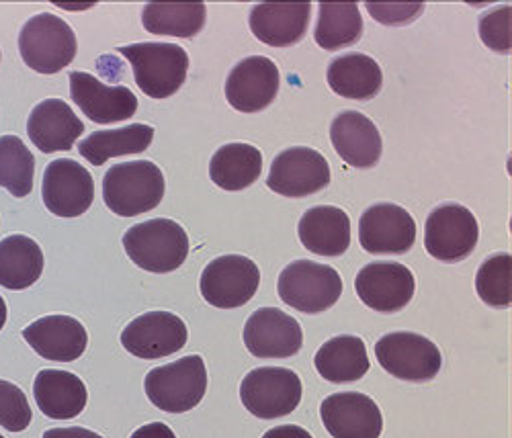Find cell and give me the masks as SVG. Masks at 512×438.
Listing matches in <instances>:
<instances>
[{"instance_id":"f546056e","label":"cell","mask_w":512,"mask_h":438,"mask_svg":"<svg viewBox=\"0 0 512 438\" xmlns=\"http://www.w3.org/2000/svg\"><path fill=\"white\" fill-rule=\"evenodd\" d=\"M154 140V127L134 123L119 129H101L78 144V152L93 166H103L107 160L125 154H142Z\"/></svg>"},{"instance_id":"4dcf8cb0","label":"cell","mask_w":512,"mask_h":438,"mask_svg":"<svg viewBox=\"0 0 512 438\" xmlns=\"http://www.w3.org/2000/svg\"><path fill=\"white\" fill-rule=\"evenodd\" d=\"M314 39L326 52L353 46L363 35V19L357 3H320Z\"/></svg>"},{"instance_id":"7c38bea8","label":"cell","mask_w":512,"mask_h":438,"mask_svg":"<svg viewBox=\"0 0 512 438\" xmlns=\"http://www.w3.org/2000/svg\"><path fill=\"white\" fill-rule=\"evenodd\" d=\"M416 281L412 271L402 262L379 260L363 267L355 279V291L367 308L394 314L412 301Z\"/></svg>"},{"instance_id":"603a6c76","label":"cell","mask_w":512,"mask_h":438,"mask_svg":"<svg viewBox=\"0 0 512 438\" xmlns=\"http://www.w3.org/2000/svg\"><path fill=\"white\" fill-rule=\"evenodd\" d=\"M330 142L336 154L355 168H373L383 150L375 123L359 111H343L334 117Z\"/></svg>"},{"instance_id":"cb8c5ba5","label":"cell","mask_w":512,"mask_h":438,"mask_svg":"<svg viewBox=\"0 0 512 438\" xmlns=\"http://www.w3.org/2000/svg\"><path fill=\"white\" fill-rule=\"evenodd\" d=\"M297 234L312 254L343 256L351 246V217L334 205H316L302 215Z\"/></svg>"},{"instance_id":"4fadbf2b","label":"cell","mask_w":512,"mask_h":438,"mask_svg":"<svg viewBox=\"0 0 512 438\" xmlns=\"http://www.w3.org/2000/svg\"><path fill=\"white\" fill-rule=\"evenodd\" d=\"M187 338V324L170 312L142 314L121 332V344L127 353L150 361L179 353Z\"/></svg>"},{"instance_id":"7402d4cb","label":"cell","mask_w":512,"mask_h":438,"mask_svg":"<svg viewBox=\"0 0 512 438\" xmlns=\"http://www.w3.org/2000/svg\"><path fill=\"white\" fill-rule=\"evenodd\" d=\"M84 123L62 99H46L33 107L27 119L31 142L46 154L68 152L82 136Z\"/></svg>"},{"instance_id":"8fae6325","label":"cell","mask_w":512,"mask_h":438,"mask_svg":"<svg viewBox=\"0 0 512 438\" xmlns=\"http://www.w3.org/2000/svg\"><path fill=\"white\" fill-rule=\"evenodd\" d=\"M267 185L273 193L291 199L316 195L330 185L328 160L312 148H289L275 156Z\"/></svg>"},{"instance_id":"f1b7e54d","label":"cell","mask_w":512,"mask_h":438,"mask_svg":"<svg viewBox=\"0 0 512 438\" xmlns=\"http://www.w3.org/2000/svg\"><path fill=\"white\" fill-rule=\"evenodd\" d=\"M263 154L250 144H226L209 160V177L224 191H242L259 181Z\"/></svg>"},{"instance_id":"b9f144b4","label":"cell","mask_w":512,"mask_h":438,"mask_svg":"<svg viewBox=\"0 0 512 438\" xmlns=\"http://www.w3.org/2000/svg\"><path fill=\"white\" fill-rule=\"evenodd\" d=\"M0 438H5V436H3V434H0Z\"/></svg>"},{"instance_id":"484cf974","label":"cell","mask_w":512,"mask_h":438,"mask_svg":"<svg viewBox=\"0 0 512 438\" xmlns=\"http://www.w3.org/2000/svg\"><path fill=\"white\" fill-rule=\"evenodd\" d=\"M314 365L322 379L330 383H353L367 375L371 363L367 346L359 336H334L320 346Z\"/></svg>"},{"instance_id":"836d02e7","label":"cell","mask_w":512,"mask_h":438,"mask_svg":"<svg viewBox=\"0 0 512 438\" xmlns=\"http://www.w3.org/2000/svg\"><path fill=\"white\" fill-rule=\"evenodd\" d=\"M510 271L512 256L506 252L494 254L484 260V265L476 275V291L480 299L490 308H510L512 289H510Z\"/></svg>"},{"instance_id":"ac0fdd59","label":"cell","mask_w":512,"mask_h":438,"mask_svg":"<svg viewBox=\"0 0 512 438\" xmlns=\"http://www.w3.org/2000/svg\"><path fill=\"white\" fill-rule=\"evenodd\" d=\"M320 418L332 438H379L383 430L379 406L359 391L332 393L320 406Z\"/></svg>"},{"instance_id":"6da1fadb","label":"cell","mask_w":512,"mask_h":438,"mask_svg":"<svg viewBox=\"0 0 512 438\" xmlns=\"http://www.w3.org/2000/svg\"><path fill=\"white\" fill-rule=\"evenodd\" d=\"M125 254L148 273H173L189 256V236L173 219H148L123 234Z\"/></svg>"},{"instance_id":"1f68e13d","label":"cell","mask_w":512,"mask_h":438,"mask_svg":"<svg viewBox=\"0 0 512 438\" xmlns=\"http://www.w3.org/2000/svg\"><path fill=\"white\" fill-rule=\"evenodd\" d=\"M207 19L203 3H150L144 7V29L154 35L195 37Z\"/></svg>"},{"instance_id":"3957f363","label":"cell","mask_w":512,"mask_h":438,"mask_svg":"<svg viewBox=\"0 0 512 438\" xmlns=\"http://www.w3.org/2000/svg\"><path fill=\"white\" fill-rule=\"evenodd\" d=\"M117 52L132 64L136 84L150 99L173 97L185 84L189 54L175 43H134Z\"/></svg>"},{"instance_id":"5b68a950","label":"cell","mask_w":512,"mask_h":438,"mask_svg":"<svg viewBox=\"0 0 512 438\" xmlns=\"http://www.w3.org/2000/svg\"><path fill=\"white\" fill-rule=\"evenodd\" d=\"M277 293L289 308L302 314H322L334 308L343 295V279L338 271L314 260H295L277 281Z\"/></svg>"},{"instance_id":"d6986e66","label":"cell","mask_w":512,"mask_h":438,"mask_svg":"<svg viewBox=\"0 0 512 438\" xmlns=\"http://www.w3.org/2000/svg\"><path fill=\"white\" fill-rule=\"evenodd\" d=\"M70 97L84 115L101 125L127 121L138 111V97L127 86H105L89 72L70 74Z\"/></svg>"},{"instance_id":"ffe728a7","label":"cell","mask_w":512,"mask_h":438,"mask_svg":"<svg viewBox=\"0 0 512 438\" xmlns=\"http://www.w3.org/2000/svg\"><path fill=\"white\" fill-rule=\"evenodd\" d=\"M25 342L41 359L56 363H72L84 355L89 334L84 326L70 316H44L23 330Z\"/></svg>"},{"instance_id":"44dd1931","label":"cell","mask_w":512,"mask_h":438,"mask_svg":"<svg viewBox=\"0 0 512 438\" xmlns=\"http://www.w3.org/2000/svg\"><path fill=\"white\" fill-rule=\"evenodd\" d=\"M308 3H261L250 11L248 25L254 37L271 48H287L302 41L310 25Z\"/></svg>"},{"instance_id":"8d00e7d4","label":"cell","mask_w":512,"mask_h":438,"mask_svg":"<svg viewBox=\"0 0 512 438\" xmlns=\"http://www.w3.org/2000/svg\"><path fill=\"white\" fill-rule=\"evenodd\" d=\"M422 5H375L367 3V11L379 23L386 25H402L414 21L422 13Z\"/></svg>"},{"instance_id":"5bb4252c","label":"cell","mask_w":512,"mask_h":438,"mask_svg":"<svg viewBox=\"0 0 512 438\" xmlns=\"http://www.w3.org/2000/svg\"><path fill=\"white\" fill-rule=\"evenodd\" d=\"M244 344L256 359H289L304 346L300 322L277 308L256 310L244 326Z\"/></svg>"},{"instance_id":"2e32d148","label":"cell","mask_w":512,"mask_h":438,"mask_svg":"<svg viewBox=\"0 0 512 438\" xmlns=\"http://www.w3.org/2000/svg\"><path fill=\"white\" fill-rule=\"evenodd\" d=\"M279 86L277 64L265 56H250L230 70L226 99L240 113H259L277 99Z\"/></svg>"},{"instance_id":"f35d334b","label":"cell","mask_w":512,"mask_h":438,"mask_svg":"<svg viewBox=\"0 0 512 438\" xmlns=\"http://www.w3.org/2000/svg\"><path fill=\"white\" fill-rule=\"evenodd\" d=\"M132 438H177L173 428L162 424V422H150L146 426H140Z\"/></svg>"},{"instance_id":"9a60e30c","label":"cell","mask_w":512,"mask_h":438,"mask_svg":"<svg viewBox=\"0 0 512 438\" xmlns=\"http://www.w3.org/2000/svg\"><path fill=\"white\" fill-rule=\"evenodd\" d=\"M41 195L50 213L58 217H78L95 201V181L91 172L74 160H54L44 172Z\"/></svg>"},{"instance_id":"277c9868","label":"cell","mask_w":512,"mask_h":438,"mask_svg":"<svg viewBox=\"0 0 512 438\" xmlns=\"http://www.w3.org/2000/svg\"><path fill=\"white\" fill-rule=\"evenodd\" d=\"M78 50L74 29L52 13L31 17L19 33L23 62L39 74H58L72 64Z\"/></svg>"},{"instance_id":"7a4b0ae2","label":"cell","mask_w":512,"mask_h":438,"mask_svg":"<svg viewBox=\"0 0 512 438\" xmlns=\"http://www.w3.org/2000/svg\"><path fill=\"white\" fill-rule=\"evenodd\" d=\"M164 191L162 170L148 160L115 164L103 179L105 205L119 217H136L156 209Z\"/></svg>"},{"instance_id":"8992f818","label":"cell","mask_w":512,"mask_h":438,"mask_svg":"<svg viewBox=\"0 0 512 438\" xmlns=\"http://www.w3.org/2000/svg\"><path fill=\"white\" fill-rule=\"evenodd\" d=\"M148 400L168 414L193 410L207 391V369L201 357L191 355L175 363L156 367L144 381Z\"/></svg>"},{"instance_id":"d4e9b609","label":"cell","mask_w":512,"mask_h":438,"mask_svg":"<svg viewBox=\"0 0 512 438\" xmlns=\"http://www.w3.org/2000/svg\"><path fill=\"white\" fill-rule=\"evenodd\" d=\"M33 396L41 414L52 420H72L82 414L89 402V391L82 379L58 369H44L37 373Z\"/></svg>"},{"instance_id":"e575fe53","label":"cell","mask_w":512,"mask_h":438,"mask_svg":"<svg viewBox=\"0 0 512 438\" xmlns=\"http://www.w3.org/2000/svg\"><path fill=\"white\" fill-rule=\"evenodd\" d=\"M31 406L21 387L0 379V426L9 432H21L31 424Z\"/></svg>"},{"instance_id":"e0dca14e","label":"cell","mask_w":512,"mask_h":438,"mask_svg":"<svg viewBox=\"0 0 512 438\" xmlns=\"http://www.w3.org/2000/svg\"><path fill=\"white\" fill-rule=\"evenodd\" d=\"M359 242L369 254H406L416 242L414 217L400 205L377 203L361 215Z\"/></svg>"},{"instance_id":"74e56055","label":"cell","mask_w":512,"mask_h":438,"mask_svg":"<svg viewBox=\"0 0 512 438\" xmlns=\"http://www.w3.org/2000/svg\"><path fill=\"white\" fill-rule=\"evenodd\" d=\"M41 438H103V436L89 428L70 426V428H50L44 432V436Z\"/></svg>"},{"instance_id":"ba28073f","label":"cell","mask_w":512,"mask_h":438,"mask_svg":"<svg viewBox=\"0 0 512 438\" xmlns=\"http://www.w3.org/2000/svg\"><path fill=\"white\" fill-rule=\"evenodd\" d=\"M375 357L383 371L412 383L435 379L443 367L439 346L414 332H390L381 336L375 342Z\"/></svg>"},{"instance_id":"30bf717a","label":"cell","mask_w":512,"mask_h":438,"mask_svg":"<svg viewBox=\"0 0 512 438\" xmlns=\"http://www.w3.org/2000/svg\"><path fill=\"white\" fill-rule=\"evenodd\" d=\"M476 215L459 203L439 205L424 226V248L441 262L465 260L478 246Z\"/></svg>"},{"instance_id":"d590c367","label":"cell","mask_w":512,"mask_h":438,"mask_svg":"<svg viewBox=\"0 0 512 438\" xmlns=\"http://www.w3.org/2000/svg\"><path fill=\"white\" fill-rule=\"evenodd\" d=\"M510 5L480 19V35L486 46L498 54H510Z\"/></svg>"},{"instance_id":"60d3db41","label":"cell","mask_w":512,"mask_h":438,"mask_svg":"<svg viewBox=\"0 0 512 438\" xmlns=\"http://www.w3.org/2000/svg\"><path fill=\"white\" fill-rule=\"evenodd\" d=\"M5 324H7V303L3 297H0V330L5 328Z\"/></svg>"},{"instance_id":"d6a6232c","label":"cell","mask_w":512,"mask_h":438,"mask_svg":"<svg viewBox=\"0 0 512 438\" xmlns=\"http://www.w3.org/2000/svg\"><path fill=\"white\" fill-rule=\"evenodd\" d=\"M35 158L17 136L0 138V187L23 199L33 191Z\"/></svg>"},{"instance_id":"ab89813d","label":"cell","mask_w":512,"mask_h":438,"mask_svg":"<svg viewBox=\"0 0 512 438\" xmlns=\"http://www.w3.org/2000/svg\"><path fill=\"white\" fill-rule=\"evenodd\" d=\"M263 438H314L306 428L295 426V424H285V426H275L263 434Z\"/></svg>"},{"instance_id":"4316f807","label":"cell","mask_w":512,"mask_h":438,"mask_svg":"<svg viewBox=\"0 0 512 438\" xmlns=\"http://www.w3.org/2000/svg\"><path fill=\"white\" fill-rule=\"evenodd\" d=\"M326 78L336 95L353 101H371L383 86L379 64L365 54H347L332 60Z\"/></svg>"},{"instance_id":"52a82bcc","label":"cell","mask_w":512,"mask_h":438,"mask_svg":"<svg viewBox=\"0 0 512 438\" xmlns=\"http://www.w3.org/2000/svg\"><path fill=\"white\" fill-rule=\"evenodd\" d=\"M302 393L300 375L283 367L254 369L240 383L242 404L261 420H277L293 414L302 402Z\"/></svg>"},{"instance_id":"9c48e42d","label":"cell","mask_w":512,"mask_h":438,"mask_svg":"<svg viewBox=\"0 0 512 438\" xmlns=\"http://www.w3.org/2000/svg\"><path fill=\"white\" fill-rule=\"evenodd\" d=\"M261 285V271L256 262L240 256L226 254L213 258L201 273V295L203 299L220 310L242 308Z\"/></svg>"},{"instance_id":"83f0119b","label":"cell","mask_w":512,"mask_h":438,"mask_svg":"<svg viewBox=\"0 0 512 438\" xmlns=\"http://www.w3.org/2000/svg\"><path fill=\"white\" fill-rule=\"evenodd\" d=\"M44 252L39 244L23 234L0 240V285L23 291L39 281L44 273Z\"/></svg>"}]
</instances>
